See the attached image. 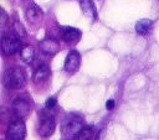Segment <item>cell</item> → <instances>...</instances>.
Returning <instances> with one entry per match:
<instances>
[{
    "label": "cell",
    "instance_id": "8992f818",
    "mask_svg": "<svg viewBox=\"0 0 159 140\" xmlns=\"http://www.w3.org/2000/svg\"><path fill=\"white\" fill-rule=\"evenodd\" d=\"M81 64V55L77 51H70L65 59V71L70 74H73Z\"/></svg>",
    "mask_w": 159,
    "mask_h": 140
},
{
    "label": "cell",
    "instance_id": "5b68a950",
    "mask_svg": "<svg viewBox=\"0 0 159 140\" xmlns=\"http://www.w3.org/2000/svg\"><path fill=\"white\" fill-rule=\"evenodd\" d=\"M1 50H2L4 55H6V56L14 55L15 52H17L20 50V41H19V38H16L11 33L4 35L2 40H1Z\"/></svg>",
    "mask_w": 159,
    "mask_h": 140
},
{
    "label": "cell",
    "instance_id": "d6986e66",
    "mask_svg": "<svg viewBox=\"0 0 159 140\" xmlns=\"http://www.w3.org/2000/svg\"><path fill=\"white\" fill-rule=\"evenodd\" d=\"M113 107H114V100L113 99H108L107 103H106V108L111 110V109H113Z\"/></svg>",
    "mask_w": 159,
    "mask_h": 140
},
{
    "label": "cell",
    "instance_id": "7c38bea8",
    "mask_svg": "<svg viewBox=\"0 0 159 140\" xmlns=\"http://www.w3.org/2000/svg\"><path fill=\"white\" fill-rule=\"evenodd\" d=\"M48 76H50V68L46 64H41L40 67L36 68L32 79L35 83H42L48 78Z\"/></svg>",
    "mask_w": 159,
    "mask_h": 140
},
{
    "label": "cell",
    "instance_id": "3957f363",
    "mask_svg": "<svg viewBox=\"0 0 159 140\" xmlns=\"http://www.w3.org/2000/svg\"><path fill=\"white\" fill-rule=\"evenodd\" d=\"M55 118L53 114L50 112H42L39 121V135L41 138H48L55 131Z\"/></svg>",
    "mask_w": 159,
    "mask_h": 140
},
{
    "label": "cell",
    "instance_id": "e0dca14e",
    "mask_svg": "<svg viewBox=\"0 0 159 140\" xmlns=\"http://www.w3.org/2000/svg\"><path fill=\"white\" fill-rule=\"evenodd\" d=\"M56 97H50L47 100H46V108L47 109H51V108H53L55 105H56Z\"/></svg>",
    "mask_w": 159,
    "mask_h": 140
},
{
    "label": "cell",
    "instance_id": "5bb4252c",
    "mask_svg": "<svg viewBox=\"0 0 159 140\" xmlns=\"http://www.w3.org/2000/svg\"><path fill=\"white\" fill-rule=\"evenodd\" d=\"M20 57L21 59L25 62V63H31L35 58V50L32 46H24L21 50H20Z\"/></svg>",
    "mask_w": 159,
    "mask_h": 140
},
{
    "label": "cell",
    "instance_id": "6da1fadb",
    "mask_svg": "<svg viewBox=\"0 0 159 140\" xmlns=\"http://www.w3.org/2000/svg\"><path fill=\"white\" fill-rule=\"evenodd\" d=\"M62 135L66 139H72L78 135L83 128L82 118L77 114H67L62 121Z\"/></svg>",
    "mask_w": 159,
    "mask_h": 140
},
{
    "label": "cell",
    "instance_id": "9a60e30c",
    "mask_svg": "<svg viewBox=\"0 0 159 140\" xmlns=\"http://www.w3.org/2000/svg\"><path fill=\"white\" fill-rule=\"evenodd\" d=\"M92 135H93V126L87 125V126L82 128V130L78 133V135L76 138H77V140H91Z\"/></svg>",
    "mask_w": 159,
    "mask_h": 140
},
{
    "label": "cell",
    "instance_id": "ba28073f",
    "mask_svg": "<svg viewBox=\"0 0 159 140\" xmlns=\"http://www.w3.org/2000/svg\"><path fill=\"white\" fill-rule=\"evenodd\" d=\"M40 50H41L42 53L48 55V56H52V55H56L60 51V45L55 40L46 38V40H43V41L40 42Z\"/></svg>",
    "mask_w": 159,
    "mask_h": 140
},
{
    "label": "cell",
    "instance_id": "30bf717a",
    "mask_svg": "<svg viewBox=\"0 0 159 140\" xmlns=\"http://www.w3.org/2000/svg\"><path fill=\"white\" fill-rule=\"evenodd\" d=\"M62 36L67 43H77L81 38V31L75 27H65Z\"/></svg>",
    "mask_w": 159,
    "mask_h": 140
},
{
    "label": "cell",
    "instance_id": "8fae6325",
    "mask_svg": "<svg viewBox=\"0 0 159 140\" xmlns=\"http://www.w3.org/2000/svg\"><path fill=\"white\" fill-rule=\"evenodd\" d=\"M25 16H26V19H27L29 22L36 24V22L40 21L41 17H42V10H41L37 5H31L30 7L26 9Z\"/></svg>",
    "mask_w": 159,
    "mask_h": 140
},
{
    "label": "cell",
    "instance_id": "ac0fdd59",
    "mask_svg": "<svg viewBox=\"0 0 159 140\" xmlns=\"http://www.w3.org/2000/svg\"><path fill=\"white\" fill-rule=\"evenodd\" d=\"M6 21H7V15H6V12L1 9V26H5L6 25Z\"/></svg>",
    "mask_w": 159,
    "mask_h": 140
},
{
    "label": "cell",
    "instance_id": "4fadbf2b",
    "mask_svg": "<svg viewBox=\"0 0 159 140\" xmlns=\"http://www.w3.org/2000/svg\"><path fill=\"white\" fill-rule=\"evenodd\" d=\"M153 27V21L149 19H142L135 24V31L138 35H147Z\"/></svg>",
    "mask_w": 159,
    "mask_h": 140
},
{
    "label": "cell",
    "instance_id": "7a4b0ae2",
    "mask_svg": "<svg viewBox=\"0 0 159 140\" xmlns=\"http://www.w3.org/2000/svg\"><path fill=\"white\" fill-rule=\"evenodd\" d=\"M26 77L24 69L20 67H11L4 73V84L11 89H19L25 85Z\"/></svg>",
    "mask_w": 159,
    "mask_h": 140
},
{
    "label": "cell",
    "instance_id": "2e32d148",
    "mask_svg": "<svg viewBox=\"0 0 159 140\" xmlns=\"http://www.w3.org/2000/svg\"><path fill=\"white\" fill-rule=\"evenodd\" d=\"M14 27H15V31H16V33L19 35V36H26V31H25V28H24V26L19 22V21H15L14 22Z\"/></svg>",
    "mask_w": 159,
    "mask_h": 140
},
{
    "label": "cell",
    "instance_id": "52a82bcc",
    "mask_svg": "<svg viewBox=\"0 0 159 140\" xmlns=\"http://www.w3.org/2000/svg\"><path fill=\"white\" fill-rule=\"evenodd\" d=\"M12 112L19 119H22V118L27 116V114L30 112L29 102L24 98H16L12 103Z\"/></svg>",
    "mask_w": 159,
    "mask_h": 140
},
{
    "label": "cell",
    "instance_id": "9c48e42d",
    "mask_svg": "<svg viewBox=\"0 0 159 140\" xmlns=\"http://www.w3.org/2000/svg\"><path fill=\"white\" fill-rule=\"evenodd\" d=\"M81 9L87 19H89V20L97 19V10H96L94 2L92 0H81Z\"/></svg>",
    "mask_w": 159,
    "mask_h": 140
},
{
    "label": "cell",
    "instance_id": "277c9868",
    "mask_svg": "<svg viewBox=\"0 0 159 140\" xmlns=\"http://www.w3.org/2000/svg\"><path fill=\"white\" fill-rule=\"evenodd\" d=\"M25 134H26V128H25V123L21 119L12 121L6 129L7 140H22L25 138Z\"/></svg>",
    "mask_w": 159,
    "mask_h": 140
}]
</instances>
